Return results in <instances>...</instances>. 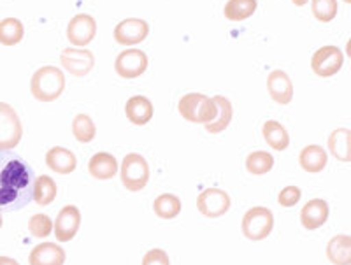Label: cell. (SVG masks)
<instances>
[{
	"instance_id": "6da1fadb",
	"label": "cell",
	"mask_w": 351,
	"mask_h": 265,
	"mask_svg": "<svg viewBox=\"0 0 351 265\" xmlns=\"http://www.w3.org/2000/svg\"><path fill=\"white\" fill-rule=\"evenodd\" d=\"M32 199V169L14 153L0 151V209L18 211Z\"/></svg>"
},
{
	"instance_id": "7a4b0ae2",
	"label": "cell",
	"mask_w": 351,
	"mask_h": 265,
	"mask_svg": "<svg viewBox=\"0 0 351 265\" xmlns=\"http://www.w3.org/2000/svg\"><path fill=\"white\" fill-rule=\"evenodd\" d=\"M65 90V74L55 65L37 68L30 79V92L39 102H53L60 99Z\"/></svg>"
},
{
	"instance_id": "3957f363",
	"label": "cell",
	"mask_w": 351,
	"mask_h": 265,
	"mask_svg": "<svg viewBox=\"0 0 351 265\" xmlns=\"http://www.w3.org/2000/svg\"><path fill=\"white\" fill-rule=\"evenodd\" d=\"M178 111L181 116L190 123H211L215 120L218 109H216L213 97L204 95V93H186L181 97L180 104H178Z\"/></svg>"
},
{
	"instance_id": "277c9868",
	"label": "cell",
	"mask_w": 351,
	"mask_h": 265,
	"mask_svg": "<svg viewBox=\"0 0 351 265\" xmlns=\"http://www.w3.org/2000/svg\"><path fill=\"white\" fill-rule=\"evenodd\" d=\"M241 230H243V236L250 241H263L274 230V214L271 209L263 207V205L247 209L243 216Z\"/></svg>"
},
{
	"instance_id": "5b68a950",
	"label": "cell",
	"mask_w": 351,
	"mask_h": 265,
	"mask_svg": "<svg viewBox=\"0 0 351 265\" xmlns=\"http://www.w3.org/2000/svg\"><path fill=\"white\" fill-rule=\"evenodd\" d=\"M121 185L128 192H141L146 188L149 181V165L146 158L139 153H128L127 157L121 160L120 169Z\"/></svg>"
},
{
	"instance_id": "8992f818",
	"label": "cell",
	"mask_w": 351,
	"mask_h": 265,
	"mask_svg": "<svg viewBox=\"0 0 351 265\" xmlns=\"http://www.w3.org/2000/svg\"><path fill=\"white\" fill-rule=\"evenodd\" d=\"M23 137V125L14 108L0 102V151H11L20 144Z\"/></svg>"
},
{
	"instance_id": "52a82bcc",
	"label": "cell",
	"mask_w": 351,
	"mask_h": 265,
	"mask_svg": "<svg viewBox=\"0 0 351 265\" xmlns=\"http://www.w3.org/2000/svg\"><path fill=\"white\" fill-rule=\"evenodd\" d=\"M344 64V55L337 46H324L311 57L313 73L318 77H332L339 73Z\"/></svg>"
},
{
	"instance_id": "ba28073f",
	"label": "cell",
	"mask_w": 351,
	"mask_h": 265,
	"mask_svg": "<svg viewBox=\"0 0 351 265\" xmlns=\"http://www.w3.org/2000/svg\"><path fill=\"white\" fill-rule=\"evenodd\" d=\"M148 64V55L143 49H125L116 57L114 71L123 79H136L146 73Z\"/></svg>"
},
{
	"instance_id": "9c48e42d",
	"label": "cell",
	"mask_w": 351,
	"mask_h": 265,
	"mask_svg": "<svg viewBox=\"0 0 351 265\" xmlns=\"http://www.w3.org/2000/svg\"><path fill=\"white\" fill-rule=\"evenodd\" d=\"M230 195L225 190L206 188L197 197V209L206 218H219L228 213L230 209Z\"/></svg>"
},
{
	"instance_id": "30bf717a",
	"label": "cell",
	"mask_w": 351,
	"mask_h": 265,
	"mask_svg": "<svg viewBox=\"0 0 351 265\" xmlns=\"http://www.w3.org/2000/svg\"><path fill=\"white\" fill-rule=\"evenodd\" d=\"M62 67L76 77H86L95 67V55L90 49L65 48L60 55Z\"/></svg>"
},
{
	"instance_id": "8fae6325",
	"label": "cell",
	"mask_w": 351,
	"mask_h": 265,
	"mask_svg": "<svg viewBox=\"0 0 351 265\" xmlns=\"http://www.w3.org/2000/svg\"><path fill=\"white\" fill-rule=\"evenodd\" d=\"M81 227V211L76 205H65L56 214V220L53 223V232H55L56 241L69 242L72 241Z\"/></svg>"
},
{
	"instance_id": "7c38bea8",
	"label": "cell",
	"mask_w": 351,
	"mask_h": 265,
	"mask_svg": "<svg viewBox=\"0 0 351 265\" xmlns=\"http://www.w3.org/2000/svg\"><path fill=\"white\" fill-rule=\"evenodd\" d=\"M149 36V23L141 18H127L114 27V40L121 46H136Z\"/></svg>"
},
{
	"instance_id": "4fadbf2b",
	"label": "cell",
	"mask_w": 351,
	"mask_h": 265,
	"mask_svg": "<svg viewBox=\"0 0 351 265\" xmlns=\"http://www.w3.org/2000/svg\"><path fill=\"white\" fill-rule=\"evenodd\" d=\"M97 36V21L90 14H76L67 25V39L74 46H88Z\"/></svg>"
},
{
	"instance_id": "5bb4252c",
	"label": "cell",
	"mask_w": 351,
	"mask_h": 265,
	"mask_svg": "<svg viewBox=\"0 0 351 265\" xmlns=\"http://www.w3.org/2000/svg\"><path fill=\"white\" fill-rule=\"evenodd\" d=\"M330 214V207H328L327 201L324 199H311V201L304 204L302 211H300V223L306 230H318L319 227H324Z\"/></svg>"
},
{
	"instance_id": "9a60e30c",
	"label": "cell",
	"mask_w": 351,
	"mask_h": 265,
	"mask_svg": "<svg viewBox=\"0 0 351 265\" xmlns=\"http://www.w3.org/2000/svg\"><path fill=\"white\" fill-rule=\"evenodd\" d=\"M267 90L272 101L280 105H288L293 99V83L285 71H272L267 77Z\"/></svg>"
},
{
	"instance_id": "2e32d148",
	"label": "cell",
	"mask_w": 351,
	"mask_h": 265,
	"mask_svg": "<svg viewBox=\"0 0 351 265\" xmlns=\"http://www.w3.org/2000/svg\"><path fill=\"white\" fill-rule=\"evenodd\" d=\"M88 173L99 181H109L120 173V165L111 153L99 151L88 162Z\"/></svg>"
},
{
	"instance_id": "e0dca14e",
	"label": "cell",
	"mask_w": 351,
	"mask_h": 265,
	"mask_svg": "<svg viewBox=\"0 0 351 265\" xmlns=\"http://www.w3.org/2000/svg\"><path fill=\"white\" fill-rule=\"evenodd\" d=\"M65 249L55 242H43L28 255V264L30 265H64L65 264Z\"/></svg>"
},
{
	"instance_id": "ac0fdd59",
	"label": "cell",
	"mask_w": 351,
	"mask_h": 265,
	"mask_svg": "<svg viewBox=\"0 0 351 265\" xmlns=\"http://www.w3.org/2000/svg\"><path fill=\"white\" fill-rule=\"evenodd\" d=\"M46 165L49 169L56 174H62V176H67L72 174L77 167L76 155L67 148H62V146H55V148L49 149L46 153Z\"/></svg>"
},
{
	"instance_id": "d6986e66",
	"label": "cell",
	"mask_w": 351,
	"mask_h": 265,
	"mask_svg": "<svg viewBox=\"0 0 351 265\" xmlns=\"http://www.w3.org/2000/svg\"><path fill=\"white\" fill-rule=\"evenodd\" d=\"M125 114H127L128 121L137 127L149 123L153 118V104L148 97L144 95H134L130 97L125 104Z\"/></svg>"
},
{
	"instance_id": "ffe728a7",
	"label": "cell",
	"mask_w": 351,
	"mask_h": 265,
	"mask_svg": "<svg viewBox=\"0 0 351 265\" xmlns=\"http://www.w3.org/2000/svg\"><path fill=\"white\" fill-rule=\"evenodd\" d=\"M299 164L306 173L318 174L327 167L328 155L322 146L309 144L299 153Z\"/></svg>"
},
{
	"instance_id": "44dd1931",
	"label": "cell",
	"mask_w": 351,
	"mask_h": 265,
	"mask_svg": "<svg viewBox=\"0 0 351 265\" xmlns=\"http://www.w3.org/2000/svg\"><path fill=\"white\" fill-rule=\"evenodd\" d=\"M327 148L332 153V157L339 162L350 164L351 162V130L350 129H335L332 130L327 139Z\"/></svg>"
},
{
	"instance_id": "7402d4cb",
	"label": "cell",
	"mask_w": 351,
	"mask_h": 265,
	"mask_svg": "<svg viewBox=\"0 0 351 265\" xmlns=\"http://www.w3.org/2000/svg\"><path fill=\"white\" fill-rule=\"evenodd\" d=\"M213 101H215L218 113H216L215 120L211 123H206L204 127H206V132L208 134H221L223 130L228 129V125H230L232 118H234V105L223 95H215Z\"/></svg>"
},
{
	"instance_id": "603a6c76",
	"label": "cell",
	"mask_w": 351,
	"mask_h": 265,
	"mask_svg": "<svg viewBox=\"0 0 351 265\" xmlns=\"http://www.w3.org/2000/svg\"><path fill=\"white\" fill-rule=\"evenodd\" d=\"M327 258L332 265H351V236L332 237L327 242Z\"/></svg>"
},
{
	"instance_id": "cb8c5ba5",
	"label": "cell",
	"mask_w": 351,
	"mask_h": 265,
	"mask_svg": "<svg viewBox=\"0 0 351 265\" xmlns=\"http://www.w3.org/2000/svg\"><path fill=\"white\" fill-rule=\"evenodd\" d=\"M262 136L269 146L276 151H285L290 146V134L283 125L276 120H267L262 127Z\"/></svg>"
},
{
	"instance_id": "d4e9b609",
	"label": "cell",
	"mask_w": 351,
	"mask_h": 265,
	"mask_svg": "<svg viewBox=\"0 0 351 265\" xmlns=\"http://www.w3.org/2000/svg\"><path fill=\"white\" fill-rule=\"evenodd\" d=\"M25 27L18 18H5L0 21V45L16 46L23 40Z\"/></svg>"
},
{
	"instance_id": "484cf974",
	"label": "cell",
	"mask_w": 351,
	"mask_h": 265,
	"mask_svg": "<svg viewBox=\"0 0 351 265\" xmlns=\"http://www.w3.org/2000/svg\"><path fill=\"white\" fill-rule=\"evenodd\" d=\"M153 211L162 220H172L181 213V201L174 193H162L153 202Z\"/></svg>"
},
{
	"instance_id": "4316f807",
	"label": "cell",
	"mask_w": 351,
	"mask_h": 265,
	"mask_svg": "<svg viewBox=\"0 0 351 265\" xmlns=\"http://www.w3.org/2000/svg\"><path fill=\"white\" fill-rule=\"evenodd\" d=\"M56 183L51 176H39L34 181V201L37 205H49L56 199Z\"/></svg>"
},
{
	"instance_id": "83f0119b",
	"label": "cell",
	"mask_w": 351,
	"mask_h": 265,
	"mask_svg": "<svg viewBox=\"0 0 351 265\" xmlns=\"http://www.w3.org/2000/svg\"><path fill=\"white\" fill-rule=\"evenodd\" d=\"M256 8H258L256 0H228L223 14L230 21H244L255 14Z\"/></svg>"
},
{
	"instance_id": "f1b7e54d",
	"label": "cell",
	"mask_w": 351,
	"mask_h": 265,
	"mask_svg": "<svg viewBox=\"0 0 351 265\" xmlns=\"http://www.w3.org/2000/svg\"><path fill=\"white\" fill-rule=\"evenodd\" d=\"M72 134H74V139L77 142L88 144V142H92L95 139L97 127L88 114H77L72 120Z\"/></svg>"
},
{
	"instance_id": "f546056e",
	"label": "cell",
	"mask_w": 351,
	"mask_h": 265,
	"mask_svg": "<svg viewBox=\"0 0 351 265\" xmlns=\"http://www.w3.org/2000/svg\"><path fill=\"white\" fill-rule=\"evenodd\" d=\"M274 167V157L269 151H253L246 157V171L253 176H263Z\"/></svg>"
},
{
	"instance_id": "4dcf8cb0",
	"label": "cell",
	"mask_w": 351,
	"mask_h": 265,
	"mask_svg": "<svg viewBox=\"0 0 351 265\" xmlns=\"http://www.w3.org/2000/svg\"><path fill=\"white\" fill-rule=\"evenodd\" d=\"M311 12L322 23H330L337 16V0H311Z\"/></svg>"
},
{
	"instance_id": "1f68e13d",
	"label": "cell",
	"mask_w": 351,
	"mask_h": 265,
	"mask_svg": "<svg viewBox=\"0 0 351 265\" xmlns=\"http://www.w3.org/2000/svg\"><path fill=\"white\" fill-rule=\"evenodd\" d=\"M28 230H30V234H32L34 237H39V239L48 237L49 234L53 232L51 218L44 213L34 214V216L28 220Z\"/></svg>"
},
{
	"instance_id": "d6a6232c",
	"label": "cell",
	"mask_w": 351,
	"mask_h": 265,
	"mask_svg": "<svg viewBox=\"0 0 351 265\" xmlns=\"http://www.w3.org/2000/svg\"><path fill=\"white\" fill-rule=\"evenodd\" d=\"M300 197H302V190L299 186H285L278 195V202L281 207H293L299 204Z\"/></svg>"
},
{
	"instance_id": "836d02e7",
	"label": "cell",
	"mask_w": 351,
	"mask_h": 265,
	"mask_svg": "<svg viewBox=\"0 0 351 265\" xmlns=\"http://www.w3.org/2000/svg\"><path fill=\"white\" fill-rule=\"evenodd\" d=\"M143 265H171V260L164 249L153 248L143 257Z\"/></svg>"
},
{
	"instance_id": "e575fe53",
	"label": "cell",
	"mask_w": 351,
	"mask_h": 265,
	"mask_svg": "<svg viewBox=\"0 0 351 265\" xmlns=\"http://www.w3.org/2000/svg\"><path fill=\"white\" fill-rule=\"evenodd\" d=\"M0 265H20V264H18V260H14V258L11 257H0Z\"/></svg>"
},
{
	"instance_id": "d590c367",
	"label": "cell",
	"mask_w": 351,
	"mask_h": 265,
	"mask_svg": "<svg viewBox=\"0 0 351 265\" xmlns=\"http://www.w3.org/2000/svg\"><path fill=\"white\" fill-rule=\"evenodd\" d=\"M307 2H309V0H291V4L297 5V8H304V5H306Z\"/></svg>"
},
{
	"instance_id": "8d00e7d4",
	"label": "cell",
	"mask_w": 351,
	"mask_h": 265,
	"mask_svg": "<svg viewBox=\"0 0 351 265\" xmlns=\"http://www.w3.org/2000/svg\"><path fill=\"white\" fill-rule=\"evenodd\" d=\"M346 55L351 58V37L348 39V42H346Z\"/></svg>"
},
{
	"instance_id": "74e56055",
	"label": "cell",
	"mask_w": 351,
	"mask_h": 265,
	"mask_svg": "<svg viewBox=\"0 0 351 265\" xmlns=\"http://www.w3.org/2000/svg\"><path fill=\"white\" fill-rule=\"evenodd\" d=\"M2 223H4V221H2V213H0V229H2Z\"/></svg>"
},
{
	"instance_id": "f35d334b",
	"label": "cell",
	"mask_w": 351,
	"mask_h": 265,
	"mask_svg": "<svg viewBox=\"0 0 351 265\" xmlns=\"http://www.w3.org/2000/svg\"><path fill=\"white\" fill-rule=\"evenodd\" d=\"M344 2H346V4H351V0H344Z\"/></svg>"
}]
</instances>
